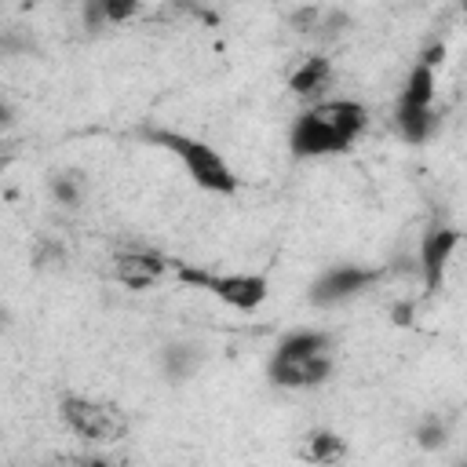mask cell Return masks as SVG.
<instances>
[{
	"mask_svg": "<svg viewBox=\"0 0 467 467\" xmlns=\"http://www.w3.org/2000/svg\"><path fill=\"white\" fill-rule=\"evenodd\" d=\"M368 128V109L358 99H317L288 128V150L299 161L347 153Z\"/></svg>",
	"mask_w": 467,
	"mask_h": 467,
	"instance_id": "6da1fadb",
	"label": "cell"
},
{
	"mask_svg": "<svg viewBox=\"0 0 467 467\" xmlns=\"http://www.w3.org/2000/svg\"><path fill=\"white\" fill-rule=\"evenodd\" d=\"M146 135H150V142H157L161 150H168V153H175L182 161V168L193 179V186H201L208 193H223V197L237 193V175H234V168L226 164V157L212 142L193 139L186 131H171V128H150Z\"/></svg>",
	"mask_w": 467,
	"mask_h": 467,
	"instance_id": "7a4b0ae2",
	"label": "cell"
},
{
	"mask_svg": "<svg viewBox=\"0 0 467 467\" xmlns=\"http://www.w3.org/2000/svg\"><path fill=\"white\" fill-rule=\"evenodd\" d=\"M175 277L182 285H193L208 296H215L219 303L252 314L270 299V281L263 274H215V270H201V266H175Z\"/></svg>",
	"mask_w": 467,
	"mask_h": 467,
	"instance_id": "3957f363",
	"label": "cell"
},
{
	"mask_svg": "<svg viewBox=\"0 0 467 467\" xmlns=\"http://www.w3.org/2000/svg\"><path fill=\"white\" fill-rule=\"evenodd\" d=\"M62 420L84 438V441H117L128 431V420L120 409L84 398V394H66L62 398Z\"/></svg>",
	"mask_w": 467,
	"mask_h": 467,
	"instance_id": "277c9868",
	"label": "cell"
},
{
	"mask_svg": "<svg viewBox=\"0 0 467 467\" xmlns=\"http://www.w3.org/2000/svg\"><path fill=\"white\" fill-rule=\"evenodd\" d=\"M376 277H379L376 270H365V266H354V263L328 266V270L310 285V303H314V306H339V303L361 296Z\"/></svg>",
	"mask_w": 467,
	"mask_h": 467,
	"instance_id": "5b68a950",
	"label": "cell"
},
{
	"mask_svg": "<svg viewBox=\"0 0 467 467\" xmlns=\"http://www.w3.org/2000/svg\"><path fill=\"white\" fill-rule=\"evenodd\" d=\"M456 244H460V230L456 226H434V230L423 234V241H420V274H423V288L427 292H434L441 285Z\"/></svg>",
	"mask_w": 467,
	"mask_h": 467,
	"instance_id": "8992f818",
	"label": "cell"
},
{
	"mask_svg": "<svg viewBox=\"0 0 467 467\" xmlns=\"http://www.w3.org/2000/svg\"><path fill=\"white\" fill-rule=\"evenodd\" d=\"M270 379L277 387H317L332 376V350L321 354H306V358H288V361H270L266 365Z\"/></svg>",
	"mask_w": 467,
	"mask_h": 467,
	"instance_id": "52a82bcc",
	"label": "cell"
},
{
	"mask_svg": "<svg viewBox=\"0 0 467 467\" xmlns=\"http://www.w3.org/2000/svg\"><path fill=\"white\" fill-rule=\"evenodd\" d=\"M434 95H438V77H434V66L427 58H420L409 77H405V88L398 95V113H409V109H431L434 106Z\"/></svg>",
	"mask_w": 467,
	"mask_h": 467,
	"instance_id": "ba28073f",
	"label": "cell"
},
{
	"mask_svg": "<svg viewBox=\"0 0 467 467\" xmlns=\"http://www.w3.org/2000/svg\"><path fill=\"white\" fill-rule=\"evenodd\" d=\"M332 84V62L325 55H306L292 73H288V91L299 99H317Z\"/></svg>",
	"mask_w": 467,
	"mask_h": 467,
	"instance_id": "9c48e42d",
	"label": "cell"
},
{
	"mask_svg": "<svg viewBox=\"0 0 467 467\" xmlns=\"http://www.w3.org/2000/svg\"><path fill=\"white\" fill-rule=\"evenodd\" d=\"M164 274V259L150 255V252H124L117 255V281L131 285V288H146Z\"/></svg>",
	"mask_w": 467,
	"mask_h": 467,
	"instance_id": "30bf717a",
	"label": "cell"
},
{
	"mask_svg": "<svg viewBox=\"0 0 467 467\" xmlns=\"http://www.w3.org/2000/svg\"><path fill=\"white\" fill-rule=\"evenodd\" d=\"M299 456L310 460V463H339L347 456V438L336 434V431H328V427H317V431H310L303 438Z\"/></svg>",
	"mask_w": 467,
	"mask_h": 467,
	"instance_id": "8fae6325",
	"label": "cell"
},
{
	"mask_svg": "<svg viewBox=\"0 0 467 467\" xmlns=\"http://www.w3.org/2000/svg\"><path fill=\"white\" fill-rule=\"evenodd\" d=\"M161 358H164V376L171 383H186L197 372V365L204 361L201 347H190V343H171V347H164Z\"/></svg>",
	"mask_w": 467,
	"mask_h": 467,
	"instance_id": "7c38bea8",
	"label": "cell"
},
{
	"mask_svg": "<svg viewBox=\"0 0 467 467\" xmlns=\"http://www.w3.org/2000/svg\"><path fill=\"white\" fill-rule=\"evenodd\" d=\"M394 120H398V135H401L405 142H412V146L427 142V139L434 135V128H438V113H434V106H431V109L394 113Z\"/></svg>",
	"mask_w": 467,
	"mask_h": 467,
	"instance_id": "4fadbf2b",
	"label": "cell"
},
{
	"mask_svg": "<svg viewBox=\"0 0 467 467\" xmlns=\"http://www.w3.org/2000/svg\"><path fill=\"white\" fill-rule=\"evenodd\" d=\"M142 0H88V18L91 22H124L139 11Z\"/></svg>",
	"mask_w": 467,
	"mask_h": 467,
	"instance_id": "5bb4252c",
	"label": "cell"
},
{
	"mask_svg": "<svg viewBox=\"0 0 467 467\" xmlns=\"http://www.w3.org/2000/svg\"><path fill=\"white\" fill-rule=\"evenodd\" d=\"M416 441H420V449H441V445L449 441V427H445L438 416H431V420L416 431Z\"/></svg>",
	"mask_w": 467,
	"mask_h": 467,
	"instance_id": "9a60e30c",
	"label": "cell"
},
{
	"mask_svg": "<svg viewBox=\"0 0 467 467\" xmlns=\"http://www.w3.org/2000/svg\"><path fill=\"white\" fill-rule=\"evenodd\" d=\"M51 193L66 204V208H77V201H80V190H77V182L69 179V175H58L55 171V179H51Z\"/></svg>",
	"mask_w": 467,
	"mask_h": 467,
	"instance_id": "2e32d148",
	"label": "cell"
},
{
	"mask_svg": "<svg viewBox=\"0 0 467 467\" xmlns=\"http://www.w3.org/2000/svg\"><path fill=\"white\" fill-rule=\"evenodd\" d=\"M11 120H15V109L7 102H0V124H11Z\"/></svg>",
	"mask_w": 467,
	"mask_h": 467,
	"instance_id": "e0dca14e",
	"label": "cell"
}]
</instances>
